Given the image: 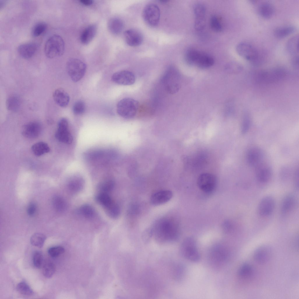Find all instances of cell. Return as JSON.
I'll list each match as a JSON object with an SVG mask.
<instances>
[{
  "instance_id": "cell-1",
  "label": "cell",
  "mask_w": 299,
  "mask_h": 299,
  "mask_svg": "<svg viewBox=\"0 0 299 299\" xmlns=\"http://www.w3.org/2000/svg\"><path fill=\"white\" fill-rule=\"evenodd\" d=\"M152 229L153 236L159 243L173 242L179 237L178 227L176 224L169 219L164 218L159 220Z\"/></svg>"
},
{
  "instance_id": "cell-2",
  "label": "cell",
  "mask_w": 299,
  "mask_h": 299,
  "mask_svg": "<svg viewBox=\"0 0 299 299\" xmlns=\"http://www.w3.org/2000/svg\"><path fill=\"white\" fill-rule=\"evenodd\" d=\"M181 81V75L179 72L173 65L168 67L161 79V82L165 89L171 94L175 93L179 90Z\"/></svg>"
},
{
  "instance_id": "cell-3",
  "label": "cell",
  "mask_w": 299,
  "mask_h": 299,
  "mask_svg": "<svg viewBox=\"0 0 299 299\" xmlns=\"http://www.w3.org/2000/svg\"><path fill=\"white\" fill-rule=\"evenodd\" d=\"M65 44L63 39L60 35L54 34L46 41L44 52L48 58H53L62 55L64 53Z\"/></svg>"
},
{
  "instance_id": "cell-4",
  "label": "cell",
  "mask_w": 299,
  "mask_h": 299,
  "mask_svg": "<svg viewBox=\"0 0 299 299\" xmlns=\"http://www.w3.org/2000/svg\"><path fill=\"white\" fill-rule=\"evenodd\" d=\"M139 103L136 100L126 98L120 100L117 105V112L121 117L131 119L136 115L139 107Z\"/></svg>"
},
{
  "instance_id": "cell-5",
  "label": "cell",
  "mask_w": 299,
  "mask_h": 299,
  "mask_svg": "<svg viewBox=\"0 0 299 299\" xmlns=\"http://www.w3.org/2000/svg\"><path fill=\"white\" fill-rule=\"evenodd\" d=\"M66 67L68 75L74 82H78L82 79L86 69V64L77 58L69 59L67 62Z\"/></svg>"
},
{
  "instance_id": "cell-6",
  "label": "cell",
  "mask_w": 299,
  "mask_h": 299,
  "mask_svg": "<svg viewBox=\"0 0 299 299\" xmlns=\"http://www.w3.org/2000/svg\"><path fill=\"white\" fill-rule=\"evenodd\" d=\"M180 252L184 258L192 262L198 261L200 258L196 242L191 237L186 238L183 241L180 246Z\"/></svg>"
},
{
  "instance_id": "cell-7",
  "label": "cell",
  "mask_w": 299,
  "mask_h": 299,
  "mask_svg": "<svg viewBox=\"0 0 299 299\" xmlns=\"http://www.w3.org/2000/svg\"><path fill=\"white\" fill-rule=\"evenodd\" d=\"M142 17L145 22L149 25L152 27L157 26L159 23L160 17L159 7L154 4L147 5L143 10Z\"/></svg>"
},
{
  "instance_id": "cell-8",
  "label": "cell",
  "mask_w": 299,
  "mask_h": 299,
  "mask_svg": "<svg viewBox=\"0 0 299 299\" xmlns=\"http://www.w3.org/2000/svg\"><path fill=\"white\" fill-rule=\"evenodd\" d=\"M55 137L58 141L67 144H71L73 137L68 128V122L67 119L62 118L59 121Z\"/></svg>"
},
{
  "instance_id": "cell-9",
  "label": "cell",
  "mask_w": 299,
  "mask_h": 299,
  "mask_svg": "<svg viewBox=\"0 0 299 299\" xmlns=\"http://www.w3.org/2000/svg\"><path fill=\"white\" fill-rule=\"evenodd\" d=\"M217 182L215 177L209 173H204L199 177L197 181L198 186L203 192L209 193L213 191L215 187Z\"/></svg>"
},
{
  "instance_id": "cell-10",
  "label": "cell",
  "mask_w": 299,
  "mask_h": 299,
  "mask_svg": "<svg viewBox=\"0 0 299 299\" xmlns=\"http://www.w3.org/2000/svg\"><path fill=\"white\" fill-rule=\"evenodd\" d=\"M275 206V201L272 196H266L260 201L258 206V215L262 217L270 216L273 213Z\"/></svg>"
},
{
  "instance_id": "cell-11",
  "label": "cell",
  "mask_w": 299,
  "mask_h": 299,
  "mask_svg": "<svg viewBox=\"0 0 299 299\" xmlns=\"http://www.w3.org/2000/svg\"><path fill=\"white\" fill-rule=\"evenodd\" d=\"M286 75V72L282 69H276L270 71L259 73L257 76V81L262 83H270L279 80Z\"/></svg>"
},
{
  "instance_id": "cell-12",
  "label": "cell",
  "mask_w": 299,
  "mask_h": 299,
  "mask_svg": "<svg viewBox=\"0 0 299 299\" xmlns=\"http://www.w3.org/2000/svg\"><path fill=\"white\" fill-rule=\"evenodd\" d=\"M193 65L202 69L209 68L214 62L213 58L210 55L196 50L192 58Z\"/></svg>"
},
{
  "instance_id": "cell-13",
  "label": "cell",
  "mask_w": 299,
  "mask_h": 299,
  "mask_svg": "<svg viewBox=\"0 0 299 299\" xmlns=\"http://www.w3.org/2000/svg\"><path fill=\"white\" fill-rule=\"evenodd\" d=\"M236 51L239 55L251 62L256 61L258 58V53L256 49L247 43L241 42L238 44Z\"/></svg>"
},
{
  "instance_id": "cell-14",
  "label": "cell",
  "mask_w": 299,
  "mask_h": 299,
  "mask_svg": "<svg viewBox=\"0 0 299 299\" xmlns=\"http://www.w3.org/2000/svg\"><path fill=\"white\" fill-rule=\"evenodd\" d=\"M264 154L260 148L253 147L247 151L246 154V161L248 164L255 168L263 163Z\"/></svg>"
},
{
  "instance_id": "cell-15",
  "label": "cell",
  "mask_w": 299,
  "mask_h": 299,
  "mask_svg": "<svg viewBox=\"0 0 299 299\" xmlns=\"http://www.w3.org/2000/svg\"><path fill=\"white\" fill-rule=\"evenodd\" d=\"M112 81L118 84L130 85L133 84L135 81L133 74L128 70H122L114 73L112 77Z\"/></svg>"
},
{
  "instance_id": "cell-16",
  "label": "cell",
  "mask_w": 299,
  "mask_h": 299,
  "mask_svg": "<svg viewBox=\"0 0 299 299\" xmlns=\"http://www.w3.org/2000/svg\"><path fill=\"white\" fill-rule=\"evenodd\" d=\"M272 253L271 247L268 245H264L257 248L254 253L253 257L257 263L264 264L269 261Z\"/></svg>"
},
{
  "instance_id": "cell-17",
  "label": "cell",
  "mask_w": 299,
  "mask_h": 299,
  "mask_svg": "<svg viewBox=\"0 0 299 299\" xmlns=\"http://www.w3.org/2000/svg\"><path fill=\"white\" fill-rule=\"evenodd\" d=\"M42 127L38 122L32 121L27 123L23 126L22 131L23 135L30 138H37L41 131Z\"/></svg>"
},
{
  "instance_id": "cell-18",
  "label": "cell",
  "mask_w": 299,
  "mask_h": 299,
  "mask_svg": "<svg viewBox=\"0 0 299 299\" xmlns=\"http://www.w3.org/2000/svg\"><path fill=\"white\" fill-rule=\"evenodd\" d=\"M194 10L195 16L194 28L197 31L201 30L205 25V7L201 4H197L195 5Z\"/></svg>"
},
{
  "instance_id": "cell-19",
  "label": "cell",
  "mask_w": 299,
  "mask_h": 299,
  "mask_svg": "<svg viewBox=\"0 0 299 299\" xmlns=\"http://www.w3.org/2000/svg\"><path fill=\"white\" fill-rule=\"evenodd\" d=\"M124 36L126 43L131 46H138L143 41L142 33L136 29H130L126 30L124 32Z\"/></svg>"
},
{
  "instance_id": "cell-20",
  "label": "cell",
  "mask_w": 299,
  "mask_h": 299,
  "mask_svg": "<svg viewBox=\"0 0 299 299\" xmlns=\"http://www.w3.org/2000/svg\"><path fill=\"white\" fill-rule=\"evenodd\" d=\"M255 168V177L258 182L265 184L270 180L272 175V171L270 166L263 163Z\"/></svg>"
},
{
  "instance_id": "cell-21",
  "label": "cell",
  "mask_w": 299,
  "mask_h": 299,
  "mask_svg": "<svg viewBox=\"0 0 299 299\" xmlns=\"http://www.w3.org/2000/svg\"><path fill=\"white\" fill-rule=\"evenodd\" d=\"M172 192L168 190H162L154 193L151 196L150 201L154 206H158L169 201L173 197Z\"/></svg>"
},
{
  "instance_id": "cell-22",
  "label": "cell",
  "mask_w": 299,
  "mask_h": 299,
  "mask_svg": "<svg viewBox=\"0 0 299 299\" xmlns=\"http://www.w3.org/2000/svg\"><path fill=\"white\" fill-rule=\"evenodd\" d=\"M210 253L211 257L213 260L217 264L222 263L226 261L229 256L227 249L221 245H216L212 248Z\"/></svg>"
},
{
  "instance_id": "cell-23",
  "label": "cell",
  "mask_w": 299,
  "mask_h": 299,
  "mask_svg": "<svg viewBox=\"0 0 299 299\" xmlns=\"http://www.w3.org/2000/svg\"><path fill=\"white\" fill-rule=\"evenodd\" d=\"M38 46L35 43L31 42L20 45L18 48L17 51L22 58L28 59L32 57L37 50Z\"/></svg>"
},
{
  "instance_id": "cell-24",
  "label": "cell",
  "mask_w": 299,
  "mask_h": 299,
  "mask_svg": "<svg viewBox=\"0 0 299 299\" xmlns=\"http://www.w3.org/2000/svg\"><path fill=\"white\" fill-rule=\"evenodd\" d=\"M53 96L55 102L59 106L65 107L68 104L69 97L63 88H59L56 89L53 93Z\"/></svg>"
},
{
  "instance_id": "cell-25",
  "label": "cell",
  "mask_w": 299,
  "mask_h": 299,
  "mask_svg": "<svg viewBox=\"0 0 299 299\" xmlns=\"http://www.w3.org/2000/svg\"><path fill=\"white\" fill-rule=\"evenodd\" d=\"M295 198L294 195L289 194L283 199L280 206L281 213L283 215H286L293 208L295 203Z\"/></svg>"
},
{
  "instance_id": "cell-26",
  "label": "cell",
  "mask_w": 299,
  "mask_h": 299,
  "mask_svg": "<svg viewBox=\"0 0 299 299\" xmlns=\"http://www.w3.org/2000/svg\"><path fill=\"white\" fill-rule=\"evenodd\" d=\"M96 31L97 27L95 25H92L87 27L81 35V42L84 44H88L94 37Z\"/></svg>"
},
{
  "instance_id": "cell-27",
  "label": "cell",
  "mask_w": 299,
  "mask_h": 299,
  "mask_svg": "<svg viewBox=\"0 0 299 299\" xmlns=\"http://www.w3.org/2000/svg\"><path fill=\"white\" fill-rule=\"evenodd\" d=\"M107 26L109 30L111 33L114 34H118L123 30L124 23L121 19L117 18H113L109 20Z\"/></svg>"
},
{
  "instance_id": "cell-28",
  "label": "cell",
  "mask_w": 299,
  "mask_h": 299,
  "mask_svg": "<svg viewBox=\"0 0 299 299\" xmlns=\"http://www.w3.org/2000/svg\"><path fill=\"white\" fill-rule=\"evenodd\" d=\"M258 10L260 15L265 19L271 18L273 16L275 11L273 5L268 2H264L262 3L259 7Z\"/></svg>"
},
{
  "instance_id": "cell-29",
  "label": "cell",
  "mask_w": 299,
  "mask_h": 299,
  "mask_svg": "<svg viewBox=\"0 0 299 299\" xmlns=\"http://www.w3.org/2000/svg\"><path fill=\"white\" fill-rule=\"evenodd\" d=\"M31 149L34 154L37 156H41L50 151L48 145L43 142H39L34 144L32 145Z\"/></svg>"
},
{
  "instance_id": "cell-30",
  "label": "cell",
  "mask_w": 299,
  "mask_h": 299,
  "mask_svg": "<svg viewBox=\"0 0 299 299\" xmlns=\"http://www.w3.org/2000/svg\"><path fill=\"white\" fill-rule=\"evenodd\" d=\"M295 28L292 26H286L278 27L274 31L275 36L279 39L286 37L293 33Z\"/></svg>"
},
{
  "instance_id": "cell-31",
  "label": "cell",
  "mask_w": 299,
  "mask_h": 299,
  "mask_svg": "<svg viewBox=\"0 0 299 299\" xmlns=\"http://www.w3.org/2000/svg\"><path fill=\"white\" fill-rule=\"evenodd\" d=\"M20 99L17 95H11L6 100V107L10 111L14 112L18 111L20 108Z\"/></svg>"
},
{
  "instance_id": "cell-32",
  "label": "cell",
  "mask_w": 299,
  "mask_h": 299,
  "mask_svg": "<svg viewBox=\"0 0 299 299\" xmlns=\"http://www.w3.org/2000/svg\"><path fill=\"white\" fill-rule=\"evenodd\" d=\"M299 36L296 35L290 38L286 44L288 51L292 55H296L298 53Z\"/></svg>"
},
{
  "instance_id": "cell-33",
  "label": "cell",
  "mask_w": 299,
  "mask_h": 299,
  "mask_svg": "<svg viewBox=\"0 0 299 299\" xmlns=\"http://www.w3.org/2000/svg\"><path fill=\"white\" fill-rule=\"evenodd\" d=\"M253 272V268L252 266L249 263H245L240 267L238 274L240 277L247 279L251 277Z\"/></svg>"
},
{
  "instance_id": "cell-34",
  "label": "cell",
  "mask_w": 299,
  "mask_h": 299,
  "mask_svg": "<svg viewBox=\"0 0 299 299\" xmlns=\"http://www.w3.org/2000/svg\"><path fill=\"white\" fill-rule=\"evenodd\" d=\"M46 239V237L44 234L36 233L31 236L30 241L32 245L40 248L43 246Z\"/></svg>"
},
{
  "instance_id": "cell-35",
  "label": "cell",
  "mask_w": 299,
  "mask_h": 299,
  "mask_svg": "<svg viewBox=\"0 0 299 299\" xmlns=\"http://www.w3.org/2000/svg\"><path fill=\"white\" fill-rule=\"evenodd\" d=\"M52 204L54 208L58 211L62 212L66 209L67 205L64 199L59 196H55L52 199Z\"/></svg>"
},
{
  "instance_id": "cell-36",
  "label": "cell",
  "mask_w": 299,
  "mask_h": 299,
  "mask_svg": "<svg viewBox=\"0 0 299 299\" xmlns=\"http://www.w3.org/2000/svg\"><path fill=\"white\" fill-rule=\"evenodd\" d=\"M114 182L112 179H107L101 182L98 184V188L100 192L107 193L111 191L114 188Z\"/></svg>"
},
{
  "instance_id": "cell-37",
  "label": "cell",
  "mask_w": 299,
  "mask_h": 299,
  "mask_svg": "<svg viewBox=\"0 0 299 299\" xmlns=\"http://www.w3.org/2000/svg\"><path fill=\"white\" fill-rule=\"evenodd\" d=\"M96 201L105 208L111 204L113 202L110 197L106 193L100 192L95 197Z\"/></svg>"
},
{
  "instance_id": "cell-38",
  "label": "cell",
  "mask_w": 299,
  "mask_h": 299,
  "mask_svg": "<svg viewBox=\"0 0 299 299\" xmlns=\"http://www.w3.org/2000/svg\"><path fill=\"white\" fill-rule=\"evenodd\" d=\"M105 208L107 213L112 218H117L120 215V208L119 205L116 203L112 202L111 204Z\"/></svg>"
},
{
  "instance_id": "cell-39",
  "label": "cell",
  "mask_w": 299,
  "mask_h": 299,
  "mask_svg": "<svg viewBox=\"0 0 299 299\" xmlns=\"http://www.w3.org/2000/svg\"><path fill=\"white\" fill-rule=\"evenodd\" d=\"M16 288L20 294L27 296L32 295L33 291L28 285L25 281H22L17 285Z\"/></svg>"
},
{
  "instance_id": "cell-40",
  "label": "cell",
  "mask_w": 299,
  "mask_h": 299,
  "mask_svg": "<svg viewBox=\"0 0 299 299\" xmlns=\"http://www.w3.org/2000/svg\"><path fill=\"white\" fill-rule=\"evenodd\" d=\"M55 271V267L54 264L51 262H47L43 265L42 268V273L46 278L51 277L54 274Z\"/></svg>"
},
{
  "instance_id": "cell-41",
  "label": "cell",
  "mask_w": 299,
  "mask_h": 299,
  "mask_svg": "<svg viewBox=\"0 0 299 299\" xmlns=\"http://www.w3.org/2000/svg\"><path fill=\"white\" fill-rule=\"evenodd\" d=\"M47 25L45 22H40L36 24L33 27L32 34L34 37L38 36L42 34L47 28Z\"/></svg>"
},
{
  "instance_id": "cell-42",
  "label": "cell",
  "mask_w": 299,
  "mask_h": 299,
  "mask_svg": "<svg viewBox=\"0 0 299 299\" xmlns=\"http://www.w3.org/2000/svg\"><path fill=\"white\" fill-rule=\"evenodd\" d=\"M79 213L86 218H91L93 217L94 214V211L90 206L85 204L81 206L79 209Z\"/></svg>"
},
{
  "instance_id": "cell-43",
  "label": "cell",
  "mask_w": 299,
  "mask_h": 299,
  "mask_svg": "<svg viewBox=\"0 0 299 299\" xmlns=\"http://www.w3.org/2000/svg\"><path fill=\"white\" fill-rule=\"evenodd\" d=\"M83 182L82 180L79 178H75L69 182V189L74 192L80 190L82 188Z\"/></svg>"
},
{
  "instance_id": "cell-44",
  "label": "cell",
  "mask_w": 299,
  "mask_h": 299,
  "mask_svg": "<svg viewBox=\"0 0 299 299\" xmlns=\"http://www.w3.org/2000/svg\"><path fill=\"white\" fill-rule=\"evenodd\" d=\"M251 123V119L249 114L246 113L244 117L241 125V131L243 134H244L248 132L250 128Z\"/></svg>"
},
{
  "instance_id": "cell-45",
  "label": "cell",
  "mask_w": 299,
  "mask_h": 299,
  "mask_svg": "<svg viewBox=\"0 0 299 299\" xmlns=\"http://www.w3.org/2000/svg\"><path fill=\"white\" fill-rule=\"evenodd\" d=\"M85 109L84 103L81 100L76 102L74 104L72 108L73 113L76 115H79L83 113Z\"/></svg>"
},
{
  "instance_id": "cell-46",
  "label": "cell",
  "mask_w": 299,
  "mask_h": 299,
  "mask_svg": "<svg viewBox=\"0 0 299 299\" xmlns=\"http://www.w3.org/2000/svg\"><path fill=\"white\" fill-rule=\"evenodd\" d=\"M211 28L216 32H220L222 29V26L218 18L215 15L211 16L210 20Z\"/></svg>"
},
{
  "instance_id": "cell-47",
  "label": "cell",
  "mask_w": 299,
  "mask_h": 299,
  "mask_svg": "<svg viewBox=\"0 0 299 299\" xmlns=\"http://www.w3.org/2000/svg\"><path fill=\"white\" fill-rule=\"evenodd\" d=\"M65 252L64 248L60 246H55L50 248L48 250L49 255L52 257H56Z\"/></svg>"
},
{
  "instance_id": "cell-48",
  "label": "cell",
  "mask_w": 299,
  "mask_h": 299,
  "mask_svg": "<svg viewBox=\"0 0 299 299\" xmlns=\"http://www.w3.org/2000/svg\"><path fill=\"white\" fill-rule=\"evenodd\" d=\"M43 257L42 253L40 251H35L33 256V262L35 267L40 268L43 263Z\"/></svg>"
},
{
  "instance_id": "cell-49",
  "label": "cell",
  "mask_w": 299,
  "mask_h": 299,
  "mask_svg": "<svg viewBox=\"0 0 299 299\" xmlns=\"http://www.w3.org/2000/svg\"><path fill=\"white\" fill-rule=\"evenodd\" d=\"M152 236V229H148L143 232L142 234V238L145 242H147Z\"/></svg>"
},
{
  "instance_id": "cell-50",
  "label": "cell",
  "mask_w": 299,
  "mask_h": 299,
  "mask_svg": "<svg viewBox=\"0 0 299 299\" xmlns=\"http://www.w3.org/2000/svg\"><path fill=\"white\" fill-rule=\"evenodd\" d=\"M36 205L33 203H31L29 205L27 208V213L30 216H32L34 214L36 211Z\"/></svg>"
},
{
  "instance_id": "cell-51",
  "label": "cell",
  "mask_w": 299,
  "mask_h": 299,
  "mask_svg": "<svg viewBox=\"0 0 299 299\" xmlns=\"http://www.w3.org/2000/svg\"><path fill=\"white\" fill-rule=\"evenodd\" d=\"M293 184L295 188L298 190L299 187V176L298 170H297L295 174L294 178Z\"/></svg>"
},
{
  "instance_id": "cell-52",
  "label": "cell",
  "mask_w": 299,
  "mask_h": 299,
  "mask_svg": "<svg viewBox=\"0 0 299 299\" xmlns=\"http://www.w3.org/2000/svg\"><path fill=\"white\" fill-rule=\"evenodd\" d=\"M129 212L131 214H138L139 212L138 206L135 204L131 205L129 208Z\"/></svg>"
},
{
  "instance_id": "cell-53",
  "label": "cell",
  "mask_w": 299,
  "mask_h": 299,
  "mask_svg": "<svg viewBox=\"0 0 299 299\" xmlns=\"http://www.w3.org/2000/svg\"><path fill=\"white\" fill-rule=\"evenodd\" d=\"M292 64L293 66L297 67H298L299 58L298 56H295L292 60Z\"/></svg>"
},
{
  "instance_id": "cell-54",
  "label": "cell",
  "mask_w": 299,
  "mask_h": 299,
  "mask_svg": "<svg viewBox=\"0 0 299 299\" xmlns=\"http://www.w3.org/2000/svg\"><path fill=\"white\" fill-rule=\"evenodd\" d=\"M80 2L86 6H90L93 4V1L92 0H81Z\"/></svg>"
}]
</instances>
